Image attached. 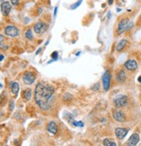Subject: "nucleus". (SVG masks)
I'll list each match as a JSON object with an SVG mask.
<instances>
[{
  "mask_svg": "<svg viewBox=\"0 0 141 146\" xmlns=\"http://www.w3.org/2000/svg\"><path fill=\"white\" fill-rule=\"evenodd\" d=\"M0 58H1L0 60H1V61H2V60L4 59V55H1V57H0Z\"/></svg>",
  "mask_w": 141,
  "mask_h": 146,
  "instance_id": "30",
  "label": "nucleus"
},
{
  "mask_svg": "<svg viewBox=\"0 0 141 146\" xmlns=\"http://www.w3.org/2000/svg\"><path fill=\"white\" fill-rule=\"evenodd\" d=\"M116 78H117V80H118V82H119V83L125 82V81L126 80V74H125V70H119L118 72V74H117Z\"/></svg>",
  "mask_w": 141,
  "mask_h": 146,
  "instance_id": "14",
  "label": "nucleus"
},
{
  "mask_svg": "<svg viewBox=\"0 0 141 146\" xmlns=\"http://www.w3.org/2000/svg\"><path fill=\"white\" fill-rule=\"evenodd\" d=\"M73 125L76 126V127H83L84 124L82 121H73Z\"/></svg>",
  "mask_w": 141,
  "mask_h": 146,
  "instance_id": "21",
  "label": "nucleus"
},
{
  "mask_svg": "<svg viewBox=\"0 0 141 146\" xmlns=\"http://www.w3.org/2000/svg\"><path fill=\"white\" fill-rule=\"evenodd\" d=\"M111 78H112V75L110 71H105L102 76V83H103V88L105 91H109L111 86Z\"/></svg>",
  "mask_w": 141,
  "mask_h": 146,
  "instance_id": "4",
  "label": "nucleus"
},
{
  "mask_svg": "<svg viewBox=\"0 0 141 146\" xmlns=\"http://www.w3.org/2000/svg\"><path fill=\"white\" fill-rule=\"evenodd\" d=\"M57 10H58V7L56 6L55 9H54V16H56V15H57Z\"/></svg>",
  "mask_w": 141,
  "mask_h": 146,
  "instance_id": "27",
  "label": "nucleus"
},
{
  "mask_svg": "<svg viewBox=\"0 0 141 146\" xmlns=\"http://www.w3.org/2000/svg\"><path fill=\"white\" fill-rule=\"evenodd\" d=\"M54 94V88L51 85L38 83L35 87L34 100L36 104L43 111L50 109V101Z\"/></svg>",
  "mask_w": 141,
  "mask_h": 146,
  "instance_id": "1",
  "label": "nucleus"
},
{
  "mask_svg": "<svg viewBox=\"0 0 141 146\" xmlns=\"http://www.w3.org/2000/svg\"><path fill=\"white\" fill-rule=\"evenodd\" d=\"M9 108H10V111H13L14 110V101H10Z\"/></svg>",
  "mask_w": 141,
  "mask_h": 146,
  "instance_id": "25",
  "label": "nucleus"
},
{
  "mask_svg": "<svg viewBox=\"0 0 141 146\" xmlns=\"http://www.w3.org/2000/svg\"><path fill=\"white\" fill-rule=\"evenodd\" d=\"M138 82H139V83H141V76H139V77H138Z\"/></svg>",
  "mask_w": 141,
  "mask_h": 146,
  "instance_id": "29",
  "label": "nucleus"
},
{
  "mask_svg": "<svg viewBox=\"0 0 141 146\" xmlns=\"http://www.w3.org/2000/svg\"><path fill=\"white\" fill-rule=\"evenodd\" d=\"M128 133V129L126 128H117L115 130V135H116L117 138L119 140H122L125 138V137Z\"/></svg>",
  "mask_w": 141,
  "mask_h": 146,
  "instance_id": "9",
  "label": "nucleus"
},
{
  "mask_svg": "<svg viewBox=\"0 0 141 146\" xmlns=\"http://www.w3.org/2000/svg\"><path fill=\"white\" fill-rule=\"evenodd\" d=\"M125 67L126 70H130V71H132V70H135L137 68H138V64L135 60L133 59H130L128 61L125 62Z\"/></svg>",
  "mask_w": 141,
  "mask_h": 146,
  "instance_id": "12",
  "label": "nucleus"
},
{
  "mask_svg": "<svg viewBox=\"0 0 141 146\" xmlns=\"http://www.w3.org/2000/svg\"><path fill=\"white\" fill-rule=\"evenodd\" d=\"M112 116H113V118L118 122H120V123H123L125 120V114L122 112V111H118V110H113L112 111Z\"/></svg>",
  "mask_w": 141,
  "mask_h": 146,
  "instance_id": "8",
  "label": "nucleus"
},
{
  "mask_svg": "<svg viewBox=\"0 0 141 146\" xmlns=\"http://www.w3.org/2000/svg\"><path fill=\"white\" fill-rule=\"evenodd\" d=\"M128 44V41L126 39H122L121 41H119V43L118 44H117L116 46V51H118V52H119V51H123L124 49L126 47V45Z\"/></svg>",
  "mask_w": 141,
  "mask_h": 146,
  "instance_id": "15",
  "label": "nucleus"
},
{
  "mask_svg": "<svg viewBox=\"0 0 141 146\" xmlns=\"http://www.w3.org/2000/svg\"><path fill=\"white\" fill-rule=\"evenodd\" d=\"M128 104V98L125 95H118L113 99V104L116 108H121Z\"/></svg>",
  "mask_w": 141,
  "mask_h": 146,
  "instance_id": "3",
  "label": "nucleus"
},
{
  "mask_svg": "<svg viewBox=\"0 0 141 146\" xmlns=\"http://www.w3.org/2000/svg\"><path fill=\"white\" fill-rule=\"evenodd\" d=\"M25 38H27L30 41H32L33 40V34H32V31L31 29H28L26 31H25Z\"/></svg>",
  "mask_w": 141,
  "mask_h": 146,
  "instance_id": "19",
  "label": "nucleus"
},
{
  "mask_svg": "<svg viewBox=\"0 0 141 146\" xmlns=\"http://www.w3.org/2000/svg\"><path fill=\"white\" fill-rule=\"evenodd\" d=\"M63 99H64V101H66V99L67 100H71V99H72V96H71V94H69V93H66V94H64Z\"/></svg>",
  "mask_w": 141,
  "mask_h": 146,
  "instance_id": "22",
  "label": "nucleus"
},
{
  "mask_svg": "<svg viewBox=\"0 0 141 146\" xmlns=\"http://www.w3.org/2000/svg\"><path fill=\"white\" fill-rule=\"evenodd\" d=\"M23 82L27 85H31L36 80V76L33 72L31 71H27L25 72V74L23 75V78H22Z\"/></svg>",
  "mask_w": 141,
  "mask_h": 146,
  "instance_id": "5",
  "label": "nucleus"
},
{
  "mask_svg": "<svg viewBox=\"0 0 141 146\" xmlns=\"http://www.w3.org/2000/svg\"><path fill=\"white\" fill-rule=\"evenodd\" d=\"M133 27V22L130 21L128 18L122 19L118 25V34L120 35L125 31H129Z\"/></svg>",
  "mask_w": 141,
  "mask_h": 146,
  "instance_id": "2",
  "label": "nucleus"
},
{
  "mask_svg": "<svg viewBox=\"0 0 141 146\" xmlns=\"http://www.w3.org/2000/svg\"><path fill=\"white\" fill-rule=\"evenodd\" d=\"M82 1H83V0H78V1L76 2L75 4H73V5H71L70 6V9H71V10H75V9H77V8L79 7L80 5H81Z\"/></svg>",
  "mask_w": 141,
  "mask_h": 146,
  "instance_id": "20",
  "label": "nucleus"
},
{
  "mask_svg": "<svg viewBox=\"0 0 141 146\" xmlns=\"http://www.w3.org/2000/svg\"><path fill=\"white\" fill-rule=\"evenodd\" d=\"M103 144L105 145V146H117V143H114L113 141L110 140V139H108V138L104 139Z\"/></svg>",
  "mask_w": 141,
  "mask_h": 146,
  "instance_id": "18",
  "label": "nucleus"
},
{
  "mask_svg": "<svg viewBox=\"0 0 141 146\" xmlns=\"http://www.w3.org/2000/svg\"><path fill=\"white\" fill-rule=\"evenodd\" d=\"M5 35L10 36V38H16L19 35V31L14 25H8L5 28Z\"/></svg>",
  "mask_w": 141,
  "mask_h": 146,
  "instance_id": "6",
  "label": "nucleus"
},
{
  "mask_svg": "<svg viewBox=\"0 0 141 146\" xmlns=\"http://www.w3.org/2000/svg\"><path fill=\"white\" fill-rule=\"evenodd\" d=\"M18 91H19V84H18V83L14 82L13 83H12V92L14 94V95H17V94L18 93Z\"/></svg>",
  "mask_w": 141,
  "mask_h": 146,
  "instance_id": "16",
  "label": "nucleus"
},
{
  "mask_svg": "<svg viewBox=\"0 0 141 146\" xmlns=\"http://www.w3.org/2000/svg\"><path fill=\"white\" fill-rule=\"evenodd\" d=\"M41 51V49H39V50H38V51H37V54H38V53H39Z\"/></svg>",
  "mask_w": 141,
  "mask_h": 146,
  "instance_id": "31",
  "label": "nucleus"
},
{
  "mask_svg": "<svg viewBox=\"0 0 141 146\" xmlns=\"http://www.w3.org/2000/svg\"><path fill=\"white\" fill-rule=\"evenodd\" d=\"M140 18H141V15H140Z\"/></svg>",
  "mask_w": 141,
  "mask_h": 146,
  "instance_id": "32",
  "label": "nucleus"
},
{
  "mask_svg": "<svg viewBox=\"0 0 141 146\" xmlns=\"http://www.w3.org/2000/svg\"><path fill=\"white\" fill-rule=\"evenodd\" d=\"M139 142V135L138 133H133L130 138L128 139V141L126 142V145L129 146H135L138 144V143Z\"/></svg>",
  "mask_w": 141,
  "mask_h": 146,
  "instance_id": "10",
  "label": "nucleus"
},
{
  "mask_svg": "<svg viewBox=\"0 0 141 146\" xmlns=\"http://www.w3.org/2000/svg\"><path fill=\"white\" fill-rule=\"evenodd\" d=\"M58 52L57 51H54V52L51 54V57H52V60H57L58 59Z\"/></svg>",
  "mask_w": 141,
  "mask_h": 146,
  "instance_id": "23",
  "label": "nucleus"
},
{
  "mask_svg": "<svg viewBox=\"0 0 141 146\" xmlns=\"http://www.w3.org/2000/svg\"><path fill=\"white\" fill-rule=\"evenodd\" d=\"M0 38H1V45H3V41H4V36L1 35L0 36Z\"/></svg>",
  "mask_w": 141,
  "mask_h": 146,
  "instance_id": "28",
  "label": "nucleus"
},
{
  "mask_svg": "<svg viewBox=\"0 0 141 146\" xmlns=\"http://www.w3.org/2000/svg\"><path fill=\"white\" fill-rule=\"evenodd\" d=\"M24 98H25L26 101H30L31 98V89H26L24 91Z\"/></svg>",
  "mask_w": 141,
  "mask_h": 146,
  "instance_id": "17",
  "label": "nucleus"
},
{
  "mask_svg": "<svg viewBox=\"0 0 141 146\" xmlns=\"http://www.w3.org/2000/svg\"><path fill=\"white\" fill-rule=\"evenodd\" d=\"M10 3H12V5L17 6L18 5V3H19V0H10Z\"/></svg>",
  "mask_w": 141,
  "mask_h": 146,
  "instance_id": "24",
  "label": "nucleus"
},
{
  "mask_svg": "<svg viewBox=\"0 0 141 146\" xmlns=\"http://www.w3.org/2000/svg\"><path fill=\"white\" fill-rule=\"evenodd\" d=\"M10 10H12V5L9 2L5 1V2H3L1 4V11L3 15L5 16H8L10 14Z\"/></svg>",
  "mask_w": 141,
  "mask_h": 146,
  "instance_id": "11",
  "label": "nucleus"
},
{
  "mask_svg": "<svg viewBox=\"0 0 141 146\" xmlns=\"http://www.w3.org/2000/svg\"><path fill=\"white\" fill-rule=\"evenodd\" d=\"M58 125L55 122L51 121L48 124H47V130H48L50 133H51V134L56 135L58 132Z\"/></svg>",
  "mask_w": 141,
  "mask_h": 146,
  "instance_id": "13",
  "label": "nucleus"
},
{
  "mask_svg": "<svg viewBox=\"0 0 141 146\" xmlns=\"http://www.w3.org/2000/svg\"><path fill=\"white\" fill-rule=\"evenodd\" d=\"M47 29H48V25H47V23L43 22V21H38L34 25V31L37 34H44L47 31Z\"/></svg>",
  "mask_w": 141,
  "mask_h": 146,
  "instance_id": "7",
  "label": "nucleus"
},
{
  "mask_svg": "<svg viewBox=\"0 0 141 146\" xmlns=\"http://www.w3.org/2000/svg\"><path fill=\"white\" fill-rule=\"evenodd\" d=\"M113 1H114V0H108V5H112V4H113Z\"/></svg>",
  "mask_w": 141,
  "mask_h": 146,
  "instance_id": "26",
  "label": "nucleus"
}]
</instances>
